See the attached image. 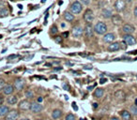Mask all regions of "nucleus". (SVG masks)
Instances as JSON below:
<instances>
[{
	"mask_svg": "<svg viewBox=\"0 0 137 120\" xmlns=\"http://www.w3.org/2000/svg\"><path fill=\"white\" fill-rule=\"evenodd\" d=\"M94 31L99 35H105L107 32V25L103 22H98L94 26Z\"/></svg>",
	"mask_w": 137,
	"mask_h": 120,
	"instance_id": "obj_1",
	"label": "nucleus"
},
{
	"mask_svg": "<svg viewBox=\"0 0 137 120\" xmlns=\"http://www.w3.org/2000/svg\"><path fill=\"white\" fill-rule=\"evenodd\" d=\"M70 12H71L73 15L79 14V13L82 11V9H83V6H82V4L80 3L79 1H75V2H73V3L70 5Z\"/></svg>",
	"mask_w": 137,
	"mask_h": 120,
	"instance_id": "obj_2",
	"label": "nucleus"
},
{
	"mask_svg": "<svg viewBox=\"0 0 137 120\" xmlns=\"http://www.w3.org/2000/svg\"><path fill=\"white\" fill-rule=\"evenodd\" d=\"M42 105H41V103H39L38 101H33L31 102V107H30V111L32 112L33 114H39V113H41L42 111Z\"/></svg>",
	"mask_w": 137,
	"mask_h": 120,
	"instance_id": "obj_3",
	"label": "nucleus"
},
{
	"mask_svg": "<svg viewBox=\"0 0 137 120\" xmlns=\"http://www.w3.org/2000/svg\"><path fill=\"white\" fill-rule=\"evenodd\" d=\"M30 107H31V102L27 100H21L20 102H19V105H18L19 110H22V111H27V110H30Z\"/></svg>",
	"mask_w": 137,
	"mask_h": 120,
	"instance_id": "obj_4",
	"label": "nucleus"
},
{
	"mask_svg": "<svg viewBox=\"0 0 137 120\" xmlns=\"http://www.w3.org/2000/svg\"><path fill=\"white\" fill-rule=\"evenodd\" d=\"M123 41L129 46H132L136 44V39L132 35H124L123 36Z\"/></svg>",
	"mask_w": 137,
	"mask_h": 120,
	"instance_id": "obj_5",
	"label": "nucleus"
},
{
	"mask_svg": "<svg viewBox=\"0 0 137 120\" xmlns=\"http://www.w3.org/2000/svg\"><path fill=\"white\" fill-rule=\"evenodd\" d=\"M84 20L86 22L88 23H92L94 21V13L91 9H88L85 10V12L84 13Z\"/></svg>",
	"mask_w": 137,
	"mask_h": 120,
	"instance_id": "obj_6",
	"label": "nucleus"
},
{
	"mask_svg": "<svg viewBox=\"0 0 137 120\" xmlns=\"http://www.w3.org/2000/svg\"><path fill=\"white\" fill-rule=\"evenodd\" d=\"M84 33L86 38H92L94 35V27L92 26L91 23H86L85 24V27L84 29Z\"/></svg>",
	"mask_w": 137,
	"mask_h": 120,
	"instance_id": "obj_7",
	"label": "nucleus"
},
{
	"mask_svg": "<svg viewBox=\"0 0 137 120\" xmlns=\"http://www.w3.org/2000/svg\"><path fill=\"white\" fill-rule=\"evenodd\" d=\"M126 8V2L124 0H117L115 3V9L117 12L123 11Z\"/></svg>",
	"mask_w": 137,
	"mask_h": 120,
	"instance_id": "obj_8",
	"label": "nucleus"
},
{
	"mask_svg": "<svg viewBox=\"0 0 137 120\" xmlns=\"http://www.w3.org/2000/svg\"><path fill=\"white\" fill-rule=\"evenodd\" d=\"M18 117H19V112L17 110H11L6 115L5 120H17Z\"/></svg>",
	"mask_w": 137,
	"mask_h": 120,
	"instance_id": "obj_9",
	"label": "nucleus"
},
{
	"mask_svg": "<svg viewBox=\"0 0 137 120\" xmlns=\"http://www.w3.org/2000/svg\"><path fill=\"white\" fill-rule=\"evenodd\" d=\"M122 30H123V32L125 33V35H131L132 33H134L135 28H134L133 25H131L130 23H126V24L123 25Z\"/></svg>",
	"mask_w": 137,
	"mask_h": 120,
	"instance_id": "obj_10",
	"label": "nucleus"
},
{
	"mask_svg": "<svg viewBox=\"0 0 137 120\" xmlns=\"http://www.w3.org/2000/svg\"><path fill=\"white\" fill-rule=\"evenodd\" d=\"M103 41L106 42V43H113L116 39V35L114 33H106L104 36H103Z\"/></svg>",
	"mask_w": 137,
	"mask_h": 120,
	"instance_id": "obj_11",
	"label": "nucleus"
},
{
	"mask_svg": "<svg viewBox=\"0 0 137 120\" xmlns=\"http://www.w3.org/2000/svg\"><path fill=\"white\" fill-rule=\"evenodd\" d=\"M115 99L118 101H124L126 100V94L123 90H117L115 92Z\"/></svg>",
	"mask_w": 137,
	"mask_h": 120,
	"instance_id": "obj_12",
	"label": "nucleus"
},
{
	"mask_svg": "<svg viewBox=\"0 0 137 120\" xmlns=\"http://www.w3.org/2000/svg\"><path fill=\"white\" fill-rule=\"evenodd\" d=\"M24 86V81H23L22 78H17V79H15L14 81V88L16 90L20 91L22 90Z\"/></svg>",
	"mask_w": 137,
	"mask_h": 120,
	"instance_id": "obj_13",
	"label": "nucleus"
},
{
	"mask_svg": "<svg viewBox=\"0 0 137 120\" xmlns=\"http://www.w3.org/2000/svg\"><path fill=\"white\" fill-rule=\"evenodd\" d=\"M84 34V28H82L81 26H75L73 27L72 29V35L75 38H79Z\"/></svg>",
	"mask_w": 137,
	"mask_h": 120,
	"instance_id": "obj_14",
	"label": "nucleus"
},
{
	"mask_svg": "<svg viewBox=\"0 0 137 120\" xmlns=\"http://www.w3.org/2000/svg\"><path fill=\"white\" fill-rule=\"evenodd\" d=\"M13 91H14V86L11 85H6V86L2 89V92H3L4 95H6V96H9V95H11L13 93Z\"/></svg>",
	"mask_w": 137,
	"mask_h": 120,
	"instance_id": "obj_15",
	"label": "nucleus"
},
{
	"mask_svg": "<svg viewBox=\"0 0 137 120\" xmlns=\"http://www.w3.org/2000/svg\"><path fill=\"white\" fill-rule=\"evenodd\" d=\"M112 22L116 25H120L123 23V19L121 18V16L118 14H115L112 16Z\"/></svg>",
	"mask_w": 137,
	"mask_h": 120,
	"instance_id": "obj_16",
	"label": "nucleus"
},
{
	"mask_svg": "<svg viewBox=\"0 0 137 120\" xmlns=\"http://www.w3.org/2000/svg\"><path fill=\"white\" fill-rule=\"evenodd\" d=\"M121 48L120 47V43L119 42H113L110 45H108L107 50L109 52H116V51H118Z\"/></svg>",
	"mask_w": 137,
	"mask_h": 120,
	"instance_id": "obj_17",
	"label": "nucleus"
},
{
	"mask_svg": "<svg viewBox=\"0 0 137 120\" xmlns=\"http://www.w3.org/2000/svg\"><path fill=\"white\" fill-rule=\"evenodd\" d=\"M120 115L123 120H131V114L127 110H123L120 112Z\"/></svg>",
	"mask_w": 137,
	"mask_h": 120,
	"instance_id": "obj_18",
	"label": "nucleus"
},
{
	"mask_svg": "<svg viewBox=\"0 0 137 120\" xmlns=\"http://www.w3.org/2000/svg\"><path fill=\"white\" fill-rule=\"evenodd\" d=\"M62 114H63V113H62V111L59 110V109H55V110L52 112V117L54 119H59V118L62 116Z\"/></svg>",
	"mask_w": 137,
	"mask_h": 120,
	"instance_id": "obj_19",
	"label": "nucleus"
},
{
	"mask_svg": "<svg viewBox=\"0 0 137 120\" xmlns=\"http://www.w3.org/2000/svg\"><path fill=\"white\" fill-rule=\"evenodd\" d=\"M9 108L7 105H1L0 106V116H6L9 114Z\"/></svg>",
	"mask_w": 137,
	"mask_h": 120,
	"instance_id": "obj_20",
	"label": "nucleus"
},
{
	"mask_svg": "<svg viewBox=\"0 0 137 120\" xmlns=\"http://www.w3.org/2000/svg\"><path fill=\"white\" fill-rule=\"evenodd\" d=\"M102 17L105 18V19H110V18H112V16H113V13H112V11L110 9H102Z\"/></svg>",
	"mask_w": 137,
	"mask_h": 120,
	"instance_id": "obj_21",
	"label": "nucleus"
},
{
	"mask_svg": "<svg viewBox=\"0 0 137 120\" xmlns=\"http://www.w3.org/2000/svg\"><path fill=\"white\" fill-rule=\"evenodd\" d=\"M7 102L9 105H14L18 102V98L16 96H9L8 99H7Z\"/></svg>",
	"mask_w": 137,
	"mask_h": 120,
	"instance_id": "obj_22",
	"label": "nucleus"
},
{
	"mask_svg": "<svg viewBox=\"0 0 137 120\" xmlns=\"http://www.w3.org/2000/svg\"><path fill=\"white\" fill-rule=\"evenodd\" d=\"M64 18L67 22H72L74 20V15L70 11H65L64 12Z\"/></svg>",
	"mask_w": 137,
	"mask_h": 120,
	"instance_id": "obj_23",
	"label": "nucleus"
},
{
	"mask_svg": "<svg viewBox=\"0 0 137 120\" xmlns=\"http://www.w3.org/2000/svg\"><path fill=\"white\" fill-rule=\"evenodd\" d=\"M103 94H104V91H103L102 88H97L95 92H94V97L99 99V98H102L103 96Z\"/></svg>",
	"mask_w": 137,
	"mask_h": 120,
	"instance_id": "obj_24",
	"label": "nucleus"
},
{
	"mask_svg": "<svg viewBox=\"0 0 137 120\" xmlns=\"http://www.w3.org/2000/svg\"><path fill=\"white\" fill-rule=\"evenodd\" d=\"M9 10L7 9V8L0 10V18L7 17V16H9Z\"/></svg>",
	"mask_w": 137,
	"mask_h": 120,
	"instance_id": "obj_25",
	"label": "nucleus"
},
{
	"mask_svg": "<svg viewBox=\"0 0 137 120\" xmlns=\"http://www.w3.org/2000/svg\"><path fill=\"white\" fill-rule=\"evenodd\" d=\"M130 113L131 114V115H135L137 116V105H131L130 108Z\"/></svg>",
	"mask_w": 137,
	"mask_h": 120,
	"instance_id": "obj_26",
	"label": "nucleus"
},
{
	"mask_svg": "<svg viewBox=\"0 0 137 120\" xmlns=\"http://www.w3.org/2000/svg\"><path fill=\"white\" fill-rule=\"evenodd\" d=\"M26 98H28V99H32L34 97V93H33L32 90H26V93H24Z\"/></svg>",
	"mask_w": 137,
	"mask_h": 120,
	"instance_id": "obj_27",
	"label": "nucleus"
},
{
	"mask_svg": "<svg viewBox=\"0 0 137 120\" xmlns=\"http://www.w3.org/2000/svg\"><path fill=\"white\" fill-rule=\"evenodd\" d=\"M57 32H58V28H57V26H56V24H54V25L51 27V34H52V35H56Z\"/></svg>",
	"mask_w": 137,
	"mask_h": 120,
	"instance_id": "obj_28",
	"label": "nucleus"
},
{
	"mask_svg": "<svg viewBox=\"0 0 137 120\" xmlns=\"http://www.w3.org/2000/svg\"><path fill=\"white\" fill-rule=\"evenodd\" d=\"M65 120H75V115L72 114H67V116L65 117Z\"/></svg>",
	"mask_w": 137,
	"mask_h": 120,
	"instance_id": "obj_29",
	"label": "nucleus"
},
{
	"mask_svg": "<svg viewBox=\"0 0 137 120\" xmlns=\"http://www.w3.org/2000/svg\"><path fill=\"white\" fill-rule=\"evenodd\" d=\"M5 86H6V82H5V80L0 78V90H2Z\"/></svg>",
	"mask_w": 137,
	"mask_h": 120,
	"instance_id": "obj_30",
	"label": "nucleus"
},
{
	"mask_svg": "<svg viewBox=\"0 0 137 120\" xmlns=\"http://www.w3.org/2000/svg\"><path fill=\"white\" fill-rule=\"evenodd\" d=\"M62 37H60V36H57V37H55L54 38V39H55V41H56V43H61L62 42Z\"/></svg>",
	"mask_w": 137,
	"mask_h": 120,
	"instance_id": "obj_31",
	"label": "nucleus"
},
{
	"mask_svg": "<svg viewBox=\"0 0 137 120\" xmlns=\"http://www.w3.org/2000/svg\"><path fill=\"white\" fill-rule=\"evenodd\" d=\"M17 57H18L17 55H10V56H9L7 57V59H8V60H11V59H15V58H17Z\"/></svg>",
	"mask_w": 137,
	"mask_h": 120,
	"instance_id": "obj_32",
	"label": "nucleus"
},
{
	"mask_svg": "<svg viewBox=\"0 0 137 120\" xmlns=\"http://www.w3.org/2000/svg\"><path fill=\"white\" fill-rule=\"evenodd\" d=\"M62 86H63V88H64V90H67V91H69L70 90V85H68V84H63L62 85Z\"/></svg>",
	"mask_w": 137,
	"mask_h": 120,
	"instance_id": "obj_33",
	"label": "nucleus"
},
{
	"mask_svg": "<svg viewBox=\"0 0 137 120\" xmlns=\"http://www.w3.org/2000/svg\"><path fill=\"white\" fill-rule=\"evenodd\" d=\"M6 8V5H5V3H4L3 1H0V10L1 9H3Z\"/></svg>",
	"mask_w": 137,
	"mask_h": 120,
	"instance_id": "obj_34",
	"label": "nucleus"
},
{
	"mask_svg": "<svg viewBox=\"0 0 137 120\" xmlns=\"http://www.w3.org/2000/svg\"><path fill=\"white\" fill-rule=\"evenodd\" d=\"M107 82V79L106 78H101V80H99V84H102V85H103V84H105V83Z\"/></svg>",
	"mask_w": 137,
	"mask_h": 120,
	"instance_id": "obj_35",
	"label": "nucleus"
},
{
	"mask_svg": "<svg viewBox=\"0 0 137 120\" xmlns=\"http://www.w3.org/2000/svg\"><path fill=\"white\" fill-rule=\"evenodd\" d=\"M81 2L83 4H84V5H85V6H88V4L90 3V0H81Z\"/></svg>",
	"mask_w": 137,
	"mask_h": 120,
	"instance_id": "obj_36",
	"label": "nucleus"
},
{
	"mask_svg": "<svg viewBox=\"0 0 137 120\" xmlns=\"http://www.w3.org/2000/svg\"><path fill=\"white\" fill-rule=\"evenodd\" d=\"M68 36H69V32H68V31H65V32H63L62 33V38H67Z\"/></svg>",
	"mask_w": 137,
	"mask_h": 120,
	"instance_id": "obj_37",
	"label": "nucleus"
},
{
	"mask_svg": "<svg viewBox=\"0 0 137 120\" xmlns=\"http://www.w3.org/2000/svg\"><path fill=\"white\" fill-rule=\"evenodd\" d=\"M72 108L74 111H78V107H77V105H76L75 102H72Z\"/></svg>",
	"mask_w": 137,
	"mask_h": 120,
	"instance_id": "obj_38",
	"label": "nucleus"
},
{
	"mask_svg": "<svg viewBox=\"0 0 137 120\" xmlns=\"http://www.w3.org/2000/svg\"><path fill=\"white\" fill-rule=\"evenodd\" d=\"M79 56H84V57H88V54H85V53H79Z\"/></svg>",
	"mask_w": 137,
	"mask_h": 120,
	"instance_id": "obj_39",
	"label": "nucleus"
},
{
	"mask_svg": "<svg viewBox=\"0 0 137 120\" xmlns=\"http://www.w3.org/2000/svg\"><path fill=\"white\" fill-rule=\"evenodd\" d=\"M62 69H63L62 67H56L53 70H54V71H58V70H62Z\"/></svg>",
	"mask_w": 137,
	"mask_h": 120,
	"instance_id": "obj_40",
	"label": "nucleus"
},
{
	"mask_svg": "<svg viewBox=\"0 0 137 120\" xmlns=\"http://www.w3.org/2000/svg\"><path fill=\"white\" fill-rule=\"evenodd\" d=\"M133 15L137 18V7H135L133 9Z\"/></svg>",
	"mask_w": 137,
	"mask_h": 120,
	"instance_id": "obj_41",
	"label": "nucleus"
},
{
	"mask_svg": "<svg viewBox=\"0 0 137 120\" xmlns=\"http://www.w3.org/2000/svg\"><path fill=\"white\" fill-rule=\"evenodd\" d=\"M4 102V98L3 96H0V106L2 105V103Z\"/></svg>",
	"mask_w": 137,
	"mask_h": 120,
	"instance_id": "obj_42",
	"label": "nucleus"
},
{
	"mask_svg": "<svg viewBox=\"0 0 137 120\" xmlns=\"http://www.w3.org/2000/svg\"><path fill=\"white\" fill-rule=\"evenodd\" d=\"M98 107H99V103L94 102V103H93V109H97Z\"/></svg>",
	"mask_w": 137,
	"mask_h": 120,
	"instance_id": "obj_43",
	"label": "nucleus"
},
{
	"mask_svg": "<svg viewBox=\"0 0 137 120\" xmlns=\"http://www.w3.org/2000/svg\"><path fill=\"white\" fill-rule=\"evenodd\" d=\"M84 69L85 70H92V66H85Z\"/></svg>",
	"mask_w": 137,
	"mask_h": 120,
	"instance_id": "obj_44",
	"label": "nucleus"
},
{
	"mask_svg": "<svg viewBox=\"0 0 137 120\" xmlns=\"http://www.w3.org/2000/svg\"><path fill=\"white\" fill-rule=\"evenodd\" d=\"M42 100H43L42 97H39V98H38V100H37V101H38L39 103H41V102H42Z\"/></svg>",
	"mask_w": 137,
	"mask_h": 120,
	"instance_id": "obj_45",
	"label": "nucleus"
},
{
	"mask_svg": "<svg viewBox=\"0 0 137 120\" xmlns=\"http://www.w3.org/2000/svg\"><path fill=\"white\" fill-rule=\"evenodd\" d=\"M95 85H91V86H88V90H89V91H90L91 89H93V88L95 87Z\"/></svg>",
	"mask_w": 137,
	"mask_h": 120,
	"instance_id": "obj_46",
	"label": "nucleus"
},
{
	"mask_svg": "<svg viewBox=\"0 0 137 120\" xmlns=\"http://www.w3.org/2000/svg\"><path fill=\"white\" fill-rule=\"evenodd\" d=\"M66 65H67V66H70V67H71V66H73L72 63H70V62H66Z\"/></svg>",
	"mask_w": 137,
	"mask_h": 120,
	"instance_id": "obj_47",
	"label": "nucleus"
},
{
	"mask_svg": "<svg viewBox=\"0 0 137 120\" xmlns=\"http://www.w3.org/2000/svg\"><path fill=\"white\" fill-rule=\"evenodd\" d=\"M110 120H119V118H117V117L114 116V117H112V118H111Z\"/></svg>",
	"mask_w": 137,
	"mask_h": 120,
	"instance_id": "obj_48",
	"label": "nucleus"
},
{
	"mask_svg": "<svg viewBox=\"0 0 137 120\" xmlns=\"http://www.w3.org/2000/svg\"><path fill=\"white\" fill-rule=\"evenodd\" d=\"M45 66H46V67H51V66H52V64H50V63H46V64H45Z\"/></svg>",
	"mask_w": 137,
	"mask_h": 120,
	"instance_id": "obj_49",
	"label": "nucleus"
},
{
	"mask_svg": "<svg viewBox=\"0 0 137 120\" xmlns=\"http://www.w3.org/2000/svg\"><path fill=\"white\" fill-rule=\"evenodd\" d=\"M125 2H127V3H131V1H133V0H124Z\"/></svg>",
	"mask_w": 137,
	"mask_h": 120,
	"instance_id": "obj_50",
	"label": "nucleus"
},
{
	"mask_svg": "<svg viewBox=\"0 0 137 120\" xmlns=\"http://www.w3.org/2000/svg\"><path fill=\"white\" fill-rule=\"evenodd\" d=\"M65 26H66V24H65L64 23H61V27H63V28H64Z\"/></svg>",
	"mask_w": 137,
	"mask_h": 120,
	"instance_id": "obj_51",
	"label": "nucleus"
},
{
	"mask_svg": "<svg viewBox=\"0 0 137 120\" xmlns=\"http://www.w3.org/2000/svg\"><path fill=\"white\" fill-rule=\"evenodd\" d=\"M18 8H19V9H23V6H22V5H18Z\"/></svg>",
	"mask_w": 137,
	"mask_h": 120,
	"instance_id": "obj_52",
	"label": "nucleus"
},
{
	"mask_svg": "<svg viewBox=\"0 0 137 120\" xmlns=\"http://www.w3.org/2000/svg\"><path fill=\"white\" fill-rule=\"evenodd\" d=\"M62 4H63V2H62V1H59V2H58V5H62Z\"/></svg>",
	"mask_w": 137,
	"mask_h": 120,
	"instance_id": "obj_53",
	"label": "nucleus"
},
{
	"mask_svg": "<svg viewBox=\"0 0 137 120\" xmlns=\"http://www.w3.org/2000/svg\"><path fill=\"white\" fill-rule=\"evenodd\" d=\"M134 104H135V105H137V99H135V101H134Z\"/></svg>",
	"mask_w": 137,
	"mask_h": 120,
	"instance_id": "obj_54",
	"label": "nucleus"
},
{
	"mask_svg": "<svg viewBox=\"0 0 137 120\" xmlns=\"http://www.w3.org/2000/svg\"><path fill=\"white\" fill-rule=\"evenodd\" d=\"M46 2V0H41V3H45Z\"/></svg>",
	"mask_w": 137,
	"mask_h": 120,
	"instance_id": "obj_55",
	"label": "nucleus"
},
{
	"mask_svg": "<svg viewBox=\"0 0 137 120\" xmlns=\"http://www.w3.org/2000/svg\"><path fill=\"white\" fill-rule=\"evenodd\" d=\"M21 120H30V119H28V118H23V119H21Z\"/></svg>",
	"mask_w": 137,
	"mask_h": 120,
	"instance_id": "obj_56",
	"label": "nucleus"
},
{
	"mask_svg": "<svg viewBox=\"0 0 137 120\" xmlns=\"http://www.w3.org/2000/svg\"><path fill=\"white\" fill-rule=\"evenodd\" d=\"M80 120H85V118H80Z\"/></svg>",
	"mask_w": 137,
	"mask_h": 120,
	"instance_id": "obj_57",
	"label": "nucleus"
},
{
	"mask_svg": "<svg viewBox=\"0 0 137 120\" xmlns=\"http://www.w3.org/2000/svg\"><path fill=\"white\" fill-rule=\"evenodd\" d=\"M0 38H2V35H0Z\"/></svg>",
	"mask_w": 137,
	"mask_h": 120,
	"instance_id": "obj_58",
	"label": "nucleus"
},
{
	"mask_svg": "<svg viewBox=\"0 0 137 120\" xmlns=\"http://www.w3.org/2000/svg\"><path fill=\"white\" fill-rule=\"evenodd\" d=\"M37 120H43V119H37Z\"/></svg>",
	"mask_w": 137,
	"mask_h": 120,
	"instance_id": "obj_59",
	"label": "nucleus"
}]
</instances>
